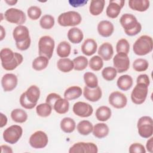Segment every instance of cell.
<instances>
[{
  "instance_id": "6da1fadb",
  "label": "cell",
  "mask_w": 153,
  "mask_h": 153,
  "mask_svg": "<svg viewBox=\"0 0 153 153\" xmlns=\"http://www.w3.org/2000/svg\"><path fill=\"white\" fill-rule=\"evenodd\" d=\"M0 59L2 68L6 71L15 69L23 60V57L21 54L13 52L8 48H4L1 50Z\"/></svg>"
},
{
  "instance_id": "7a4b0ae2",
  "label": "cell",
  "mask_w": 153,
  "mask_h": 153,
  "mask_svg": "<svg viewBox=\"0 0 153 153\" xmlns=\"http://www.w3.org/2000/svg\"><path fill=\"white\" fill-rule=\"evenodd\" d=\"M13 36L17 49L21 51L27 50L31 43L29 29L23 25H18L13 31Z\"/></svg>"
},
{
  "instance_id": "3957f363",
  "label": "cell",
  "mask_w": 153,
  "mask_h": 153,
  "mask_svg": "<svg viewBox=\"0 0 153 153\" xmlns=\"http://www.w3.org/2000/svg\"><path fill=\"white\" fill-rule=\"evenodd\" d=\"M120 23L123 27L124 32L128 36H133L137 35L142 30V25L136 17L128 13L124 14L120 19Z\"/></svg>"
},
{
  "instance_id": "277c9868",
  "label": "cell",
  "mask_w": 153,
  "mask_h": 153,
  "mask_svg": "<svg viewBox=\"0 0 153 153\" xmlns=\"http://www.w3.org/2000/svg\"><path fill=\"white\" fill-rule=\"evenodd\" d=\"M153 41L151 36L143 35L137 38L133 45L134 53L138 56H145L152 51Z\"/></svg>"
},
{
  "instance_id": "5b68a950",
  "label": "cell",
  "mask_w": 153,
  "mask_h": 153,
  "mask_svg": "<svg viewBox=\"0 0 153 153\" xmlns=\"http://www.w3.org/2000/svg\"><path fill=\"white\" fill-rule=\"evenodd\" d=\"M55 42L54 39L48 35L41 36L38 41V54L39 56H44L49 60L52 57Z\"/></svg>"
},
{
  "instance_id": "8992f818",
  "label": "cell",
  "mask_w": 153,
  "mask_h": 153,
  "mask_svg": "<svg viewBox=\"0 0 153 153\" xmlns=\"http://www.w3.org/2000/svg\"><path fill=\"white\" fill-rule=\"evenodd\" d=\"M82 17L81 14L75 11H69L60 14L57 19V22L61 26H75L81 23Z\"/></svg>"
},
{
  "instance_id": "52a82bcc",
  "label": "cell",
  "mask_w": 153,
  "mask_h": 153,
  "mask_svg": "<svg viewBox=\"0 0 153 153\" xmlns=\"http://www.w3.org/2000/svg\"><path fill=\"white\" fill-rule=\"evenodd\" d=\"M137 131L140 136L145 139H148L153 134L152 118L149 116L140 117L137 123Z\"/></svg>"
},
{
  "instance_id": "ba28073f",
  "label": "cell",
  "mask_w": 153,
  "mask_h": 153,
  "mask_svg": "<svg viewBox=\"0 0 153 153\" xmlns=\"http://www.w3.org/2000/svg\"><path fill=\"white\" fill-rule=\"evenodd\" d=\"M148 85L144 83H137L131 93V100L136 105H141L146 100L148 93Z\"/></svg>"
},
{
  "instance_id": "9c48e42d",
  "label": "cell",
  "mask_w": 153,
  "mask_h": 153,
  "mask_svg": "<svg viewBox=\"0 0 153 153\" xmlns=\"http://www.w3.org/2000/svg\"><path fill=\"white\" fill-rule=\"evenodd\" d=\"M23 134L22 127L19 125H12L7 128L3 132L4 140L10 143H16Z\"/></svg>"
},
{
  "instance_id": "30bf717a",
  "label": "cell",
  "mask_w": 153,
  "mask_h": 153,
  "mask_svg": "<svg viewBox=\"0 0 153 153\" xmlns=\"http://www.w3.org/2000/svg\"><path fill=\"white\" fill-rule=\"evenodd\" d=\"M4 15L5 19L7 22L18 25H22L26 20V16L25 13L18 8H9L5 11Z\"/></svg>"
},
{
  "instance_id": "8fae6325",
  "label": "cell",
  "mask_w": 153,
  "mask_h": 153,
  "mask_svg": "<svg viewBox=\"0 0 153 153\" xmlns=\"http://www.w3.org/2000/svg\"><path fill=\"white\" fill-rule=\"evenodd\" d=\"M48 142L47 134L41 130L34 132L29 137V145L35 149H41L45 148Z\"/></svg>"
},
{
  "instance_id": "7c38bea8",
  "label": "cell",
  "mask_w": 153,
  "mask_h": 153,
  "mask_svg": "<svg viewBox=\"0 0 153 153\" xmlns=\"http://www.w3.org/2000/svg\"><path fill=\"white\" fill-rule=\"evenodd\" d=\"M98 148L92 142H79L74 143L69 150V153H97Z\"/></svg>"
},
{
  "instance_id": "4fadbf2b",
  "label": "cell",
  "mask_w": 153,
  "mask_h": 153,
  "mask_svg": "<svg viewBox=\"0 0 153 153\" xmlns=\"http://www.w3.org/2000/svg\"><path fill=\"white\" fill-rule=\"evenodd\" d=\"M114 68L118 73L126 72L130 68V59L128 55L124 53H119L113 57Z\"/></svg>"
},
{
  "instance_id": "5bb4252c",
  "label": "cell",
  "mask_w": 153,
  "mask_h": 153,
  "mask_svg": "<svg viewBox=\"0 0 153 153\" xmlns=\"http://www.w3.org/2000/svg\"><path fill=\"white\" fill-rule=\"evenodd\" d=\"M72 110L76 115L82 118L88 117L93 112V108L91 105L84 102H77L75 103Z\"/></svg>"
},
{
  "instance_id": "9a60e30c",
  "label": "cell",
  "mask_w": 153,
  "mask_h": 153,
  "mask_svg": "<svg viewBox=\"0 0 153 153\" xmlns=\"http://www.w3.org/2000/svg\"><path fill=\"white\" fill-rule=\"evenodd\" d=\"M109 103L116 109L124 108L127 103V98L121 92L115 91L112 92L108 97Z\"/></svg>"
},
{
  "instance_id": "2e32d148",
  "label": "cell",
  "mask_w": 153,
  "mask_h": 153,
  "mask_svg": "<svg viewBox=\"0 0 153 153\" xmlns=\"http://www.w3.org/2000/svg\"><path fill=\"white\" fill-rule=\"evenodd\" d=\"M125 1L123 0H112L109 2L106 10L107 16L111 19L117 18L124 7Z\"/></svg>"
},
{
  "instance_id": "e0dca14e",
  "label": "cell",
  "mask_w": 153,
  "mask_h": 153,
  "mask_svg": "<svg viewBox=\"0 0 153 153\" xmlns=\"http://www.w3.org/2000/svg\"><path fill=\"white\" fill-rule=\"evenodd\" d=\"M18 79L14 74H6L1 79V85L4 91H11L13 90L17 85Z\"/></svg>"
},
{
  "instance_id": "ac0fdd59",
  "label": "cell",
  "mask_w": 153,
  "mask_h": 153,
  "mask_svg": "<svg viewBox=\"0 0 153 153\" xmlns=\"http://www.w3.org/2000/svg\"><path fill=\"white\" fill-rule=\"evenodd\" d=\"M84 97L88 101L95 102L99 100L102 96V91L99 86L94 88H90L85 86L83 90Z\"/></svg>"
},
{
  "instance_id": "d6986e66",
  "label": "cell",
  "mask_w": 153,
  "mask_h": 153,
  "mask_svg": "<svg viewBox=\"0 0 153 153\" xmlns=\"http://www.w3.org/2000/svg\"><path fill=\"white\" fill-rule=\"evenodd\" d=\"M99 34L103 37H109L114 31V25L108 20H102L97 25Z\"/></svg>"
},
{
  "instance_id": "ffe728a7",
  "label": "cell",
  "mask_w": 153,
  "mask_h": 153,
  "mask_svg": "<svg viewBox=\"0 0 153 153\" xmlns=\"http://www.w3.org/2000/svg\"><path fill=\"white\" fill-rule=\"evenodd\" d=\"M97 48V44L96 41L91 38L85 39L81 45V49L82 53L87 56H90L94 54Z\"/></svg>"
},
{
  "instance_id": "44dd1931",
  "label": "cell",
  "mask_w": 153,
  "mask_h": 153,
  "mask_svg": "<svg viewBox=\"0 0 153 153\" xmlns=\"http://www.w3.org/2000/svg\"><path fill=\"white\" fill-rule=\"evenodd\" d=\"M97 53L99 56H100L103 60L108 61L111 60L113 57V47L109 42H104L99 47Z\"/></svg>"
},
{
  "instance_id": "7402d4cb",
  "label": "cell",
  "mask_w": 153,
  "mask_h": 153,
  "mask_svg": "<svg viewBox=\"0 0 153 153\" xmlns=\"http://www.w3.org/2000/svg\"><path fill=\"white\" fill-rule=\"evenodd\" d=\"M26 99L32 104L36 105L40 96V90L35 85H30L27 90L24 92Z\"/></svg>"
},
{
  "instance_id": "603a6c76",
  "label": "cell",
  "mask_w": 153,
  "mask_h": 153,
  "mask_svg": "<svg viewBox=\"0 0 153 153\" xmlns=\"http://www.w3.org/2000/svg\"><path fill=\"white\" fill-rule=\"evenodd\" d=\"M67 36L69 41L72 44H79L84 38L82 31L76 27L71 28L68 32Z\"/></svg>"
},
{
  "instance_id": "cb8c5ba5",
  "label": "cell",
  "mask_w": 153,
  "mask_h": 153,
  "mask_svg": "<svg viewBox=\"0 0 153 153\" xmlns=\"http://www.w3.org/2000/svg\"><path fill=\"white\" fill-rule=\"evenodd\" d=\"M150 5L149 1L148 0H130L128 1L129 7L134 10L139 12L146 11Z\"/></svg>"
},
{
  "instance_id": "d4e9b609",
  "label": "cell",
  "mask_w": 153,
  "mask_h": 153,
  "mask_svg": "<svg viewBox=\"0 0 153 153\" xmlns=\"http://www.w3.org/2000/svg\"><path fill=\"white\" fill-rule=\"evenodd\" d=\"M133 84V78L129 75H123L120 76L117 81L118 87L123 91H127L130 89Z\"/></svg>"
},
{
  "instance_id": "484cf974",
  "label": "cell",
  "mask_w": 153,
  "mask_h": 153,
  "mask_svg": "<svg viewBox=\"0 0 153 153\" xmlns=\"http://www.w3.org/2000/svg\"><path fill=\"white\" fill-rule=\"evenodd\" d=\"M109 129L108 126L105 123H97L95 124L93 128V135L98 139H103L109 134Z\"/></svg>"
},
{
  "instance_id": "4316f807",
  "label": "cell",
  "mask_w": 153,
  "mask_h": 153,
  "mask_svg": "<svg viewBox=\"0 0 153 153\" xmlns=\"http://www.w3.org/2000/svg\"><path fill=\"white\" fill-rule=\"evenodd\" d=\"M82 93L81 88L74 85L68 88L64 93V98L68 100H72L79 98Z\"/></svg>"
},
{
  "instance_id": "83f0119b",
  "label": "cell",
  "mask_w": 153,
  "mask_h": 153,
  "mask_svg": "<svg viewBox=\"0 0 153 153\" xmlns=\"http://www.w3.org/2000/svg\"><path fill=\"white\" fill-rule=\"evenodd\" d=\"M105 1L104 0L91 1L89 6L90 13L94 16L100 15L103 11Z\"/></svg>"
},
{
  "instance_id": "f1b7e54d",
  "label": "cell",
  "mask_w": 153,
  "mask_h": 153,
  "mask_svg": "<svg viewBox=\"0 0 153 153\" xmlns=\"http://www.w3.org/2000/svg\"><path fill=\"white\" fill-rule=\"evenodd\" d=\"M54 110L59 114H64L68 112L69 109V103L66 99L60 97L57 99L53 106Z\"/></svg>"
},
{
  "instance_id": "f546056e",
  "label": "cell",
  "mask_w": 153,
  "mask_h": 153,
  "mask_svg": "<svg viewBox=\"0 0 153 153\" xmlns=\"http://www.w3.org/2000/svg\"><path fill=\"white\" fill-rule=\"evenodd\" d=\"M111 109L106 106H102L99 107L96 111V117L100 121H106L111 117Z\"/></svg>"
},
{
  "instance_id": "4dcf8cb0",
  "label": "cell",
  "mask_w": 153,
  "mask_h": 153,
  "mask_svg": "<svg viewBox=\"0 0 153 153\" xmlns=\"http://www.w3.org/2000/svg\"><path fill=\"white\" fill-rule=\"evenodd\" d=\"M57 67L59 71L66 73L71 72L74 67V62L69 58H61L57 62Z\"/></svg>"
},
{
  "instance_id": "1f68e13d",
  "label": "cell",
  "mask_w": 153,
  "mask_h": 153,
  "mask_svg": "<svg viewBox=\"0 0 153 153\" xmlns=\"http://www.w3.org/2000/svg\"><path fill=\"white\" fill-rule=\"evenodd\" d=\"M60 126L63 131L66 133H71L75 130L76 123L72 118L70 117H65L61 120Z\"/></svg>"
},
{
  "instance_id": "d6a6232c",
  "label": "cell",
  "mask_w": 153,
  "mask_h": 153,
  "mask_svg": "<svg viewBox=\"0 0 153 153\" xmlns=\"http://www.w3.org/2000/svg\"><path fill=\"white\" fill-rule=\"evenodd\" d=\"M71 51V46L69 42L63 41L60 42L56 48L57 54L61 58L68 57Z\"/></svg>"
},
{
  "instance_id": "836d02e7",
  "label": "cell",
  "mask_w": 153,
  "mask_h": 153,
  "mask_svg": "<svg viewBox=\"0 0 153 153\" xmlns=\"http://www.w3.org/2000/svg\"><path fill=\"white\" fill-rule=\"evenodd\" d=\"M76 128L80 134L87 136L92 132L93 126L90 121L88 120H82L77 124Z\"/></svg>"
},
{
  "instance_id": "e575fe53",
  "label": "cell",
  "mask_w": 153,
  "mask_h": 153,
  "mask_svg": "<svg viewBox=\"0 0 153 153\" xmlns=\"http://www.w3.org/2000/svg\"><path fill=\"white\" fill-rule=\"evenodd\" d=\"M11 118L16 123H23L27 120V114L22 109H14L11 112Z\"/></svg>"
},
{
  "instance_id": "d590c367",
  "label": "cell",
  "mask_w": 153,
  "mask_h": 153,
  "mask_svg": "<svg viewBox=\"0 0 153 153\" xmlns=\"http://www.w3.org/2000/svg\"><path fill=\"white\" fill-rule=\"evenodd\" d=\"M49 63V59L44 56H39L36 57L32 62V68L36 71H40L45 69Z\"/></svg>"
},
{
  "instance_id": "8d00e7d4",
  "label": "cell",
  "mask_w": 153,
  "mask_h": 153,
  "mask_svg": "<svg viewBox=\"0 0 153 153\" xmlns=\"http://www.w3.org/2000/svg\"><path fill=\"white\" fill-rule=\"evenodd\" d=\"M84 81L86 86L90 88H94L98 85V79L96 75L91 72H87L84 74Z\"/></svg>"
},
{
  "instance_id": "74e56055",
  "label": "cell",
  "mask_w": 153,
  "mask_h": 153,
  "mask_svg": "<svg viewBox=\"0 0 153 153\" xmlns=\"http://www.w3.org/2000/svg\"><path fill=\"white\" fill-rule=\"evenodd\" d=\"M74 69L77 71H81L84 70L88 66V62L86 57L83 56H79L74 59Z\"/></svg>"
},
{
  "instance_id": "f35d334b",
  "label": "cell",
  "mask_w": 153,
  "mask_h": 153,
  "mask_svg": "<svg viewBox=\"0 0 153 153\" xmlns=\"http://www.w3.org/2000/svg\"><path fill=\"white\" fill-rule=\"evenodd\" d=\"M53 108L47 103L39 104L36 107V112L38 116L41 117H47L52 112Z\"/></svg>"
},
{
  "instance_id": "ab89813d",
  "label": "cell",
  "mask_w": 153,
  "mask_h": 153,
  "mask_svg": "<svg viewBox=\"0 0 153 153\" xmlns=\"http://www.w3.org/2000/svg\"><path fill=\"white\" fill-rule=\"evenodd\" d=\"M55 23L54 18L51 15L45 14L39 20L40 26L44 29H51Z\"/></svg>"
},
{
  "instance_id": "60d3db41",
  "label": "cell",
  "mask_w": 153,
  "mask_h": 153,
  "mask_svg": "<svg viewBox=\"0 0 153 153\" xmlns=\"http://www.w3.org/2000/svg\"><path fill=\"white\" fill-rule=\"evenodd\" d=\"M88 65L90 69L93 71H99L103 66V59L99 56H94L90 59Z\"/></svg>"
},
{
  "instance_id": "b9f144b4",
  "label": "cell",
  "mask_w": 153,
  "mask_h": 153,
  "mask_svg": "<svg viewBox=\"0 0 153 153\" xmlns=\"http://www.w3.org/2000/svg\"><path fill=\"white\" fill-rule=\"evenodd\" d=\"M117 75V70L111 66L105 67L102 71V75L104 79L108 81H113Z\"/></svg>"
},
{
  "instance_id": "7bdbcfd3",
  "label": "cell",
  "mask_w": 153,
  "mask_h": 153,
  "mask_svg": "<svg viewBox=\"0 0 153 153\" xmlns=\"http://www.w3.org/2000/svg\"><path fill=\"white\" fill-rule=\"evenodd\" d=\"M149 66L148 62L144 59L139 58L133 63V68L137 72H143L147 70Z\"/></svg>"
},
{
  "instance_id": "ee69618b",
  "label": "cell",
  "mask_w": 153,
  "mask_h": 153,
  "mask_svg": "<svg viewBox=\"0 0 153 153\" xmlns=\"http://www.w3.org/2000/svg\"><path fill=\"white\" fill-rule=\"evenodd\" d=\"M116 51L117 53H124L128 54L130 51V44L128 41L125 38L118 40L116 45Z\"/></svg>"
},
{
  "instance_id": "f6af8a7d",
  "label": "cell",
  "mask_w": 153,
  "mask_h": 153,
  "mask_svg": "<svg viewBox=\"0 0 153 153\" xmlns=\"http://www.w3.org/2000/svg\"><path fill=\"white\" fill-rule=\"evenodd\" d=\"M27 14L29 19L32 20H36L41 16L42 11L39 7L33 5L29 7L27 10Z\"/></svg>"
},
{
  "instance_id": "bcb514c9",
  "label": "cell",
  "mask_w": 153,
  "mask_h": 153,
  "mask_svg": "<svg viewBox=\"0 0 153 153\" xmlns=\"http://www.w3.org/2000/svg\"><path fill=\"white\" fill-rule=\"evenodd\" d=\"M128 151L130 153H145L146 149L142 144L134 143L130 146Z\"/></svg>"
},
{
  "instance_id": "7dc6e473",
  "label": "cell",
  "mask_w": 153,
  "mask_h": 153,
  "mask_svg": "<svg viewBox=\"0 0 153 153\" xmlns=\"http://www.w3.org/2000/svg\"><path fill=\"white\" fill-rule=\"evenodd\" d=\"M20 103L21 105V106L25 108V109H33L36 105H33L32 103H30L25 97V96L24 94V93H23L20 97Z\"/></svg>"
},
{
  "instance_id": "c3c4849f",
  "label": "cell",
  "mask_w": 153,
  "mask_h": 153,
  "mask_svg": "<svg viewBox=\"0 0 153 153\" xmlns=\"http://www.w3.org/2000/svg\"><path fill=\"white\" fill-rule=\"evenodd\" d=\"M61 97V96L57 94V93H50L49 94H48V96H47L46 97V99H45V102L47 103L48 104H49L53 109V106H54V103L56 102V101L60 99Z\"/></svg>"
},
{
  "instance_id": "681fc988",
  "label": "cell",
  "mask_w": 153,
  "mask_h": 153,
  "mask_svg": "<svg viewBox=\"0 0 153 153\" xmlns=\"http://www.w3.org/2000/svg\"><path fill=\"white\" fill-rule=\"evenodd\" d=\"M139 82L144 83L149 86L150 84V80L148 75L146 74L139 75L136 79V83H139Z\"/></svg>"
},
{
  "instance_id": "f907efd6",
  "label": "cell",
  "mask_w": 153,
  "mask_h": 153,
  "mask_svg": "<svg viewBox=\"0 0 153 153\" xmlns=\"http://www.w3.org/2000/svg\"><path fill=\"white\" fill-rule=\"evenodd\" d=\"M69 4L73 7H80L85 5L87 2L88 1L85 0H69L68 1Z\"/></svg>"
},
{
  "instance_id": "816d5d0a",
  "label": "cell",
  "mask_w": 153,
  "mask_h": 153,
  "mask_svg": "<svg viewBox=\"0 0 153 153\" xmlns=\"http://www.w3.org/2000/svg\"><path fill=\"white\" fill-rule=\"evenodd\" d=\"M146 148L149 152H153V137L152 136L150 137L149 139L147 140L146 143Z\"/></svg>"
},
{
  "instance_id": "f5cc1de1",
  "label": "cell",
  "mask_w": 153,
  "mask_h": 153,
  "mask_svg": "<svg viewBox=\"0 0 153 153\" xmlns=\"http://www.w3.org/2000/svg\"><path fill=\"white\" fill-rule=\"evenodd\" d=\"M1 153H13V150L11 147L6 145H2L0 146Z\"/></svg>"
},
{
  "instance_id": "db71d44e",
  "label": "cell",
  "mask_w": 153,
  "mask_h": 153,
  "mask_svg": "<svg viewBox=\"0 0 153 153\" xmlns=\"http://www.w3.org/2000/svg\"><path fill=\"white\" fill-rule=\"evenodd\" d=\"M1 115V124H0V127L2 128L4 127L7 123V117L6 115H5L2 112L0 114Z\"/></svg>"
},
{
  "instance_id": "11a10c76",
  "label": "cell",
  "mask_w": 153,
  "mask_h": 153,
  "mask_svg": "<svg viewBox=\"0 0 153 153\" xmlns=\"http://www.w3.org/2000/svg\"><path fill=\"white\" fill-rule=\"evenodd\" d=\"M1 41H2L5 36V30L2 26H1Z\"/></svg>"
},
{
  "instance_id": "9f6ffc18",
  "label": "cell",
  "mask_w": 153,
  "mask_h": 153,
  "mask_svg": "<svg viewBox=\"0 0 153 153\" xmlns=\"http://www.w3.org/2000/svg\"><path fill=\"white\" fill-rule=\"evenodd\" d=\"M5 2L7 4H8L9 5H14L17 2V0H5Z\"/></svg>"
}]
</instances>
